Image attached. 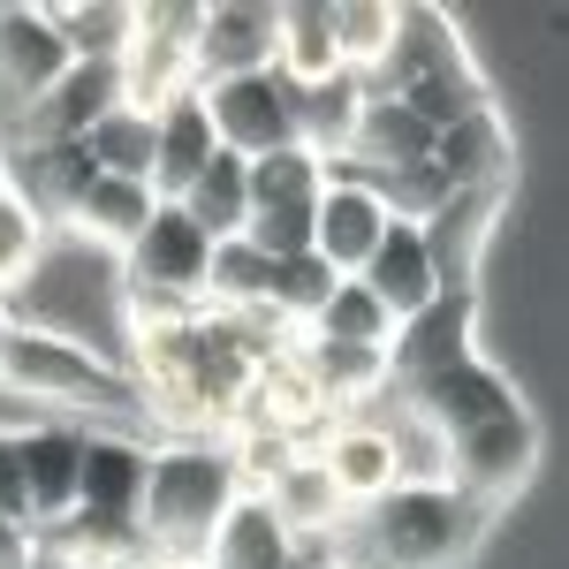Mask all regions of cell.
Returning a JSON list of instances; mask_svg holds the SVG:
<instances>
[{
    "label": "cell",
    "mask_w": 569,
    "mask_h": 569,
    "mask_svg": "<svg viewBox=\"0 0 569 569\" xmlns=\"http://www.w3.org/2000/svg\"><path fill=\"white\" fill-rule=\"evenodd\" d=\"M319 463H327V479H335V493H342V509H372L380 493L395 486V456H388V433H380V418L372 410H350V418H335L327 426V440L311 448Z\"/></svg>",
    "instance_id": "obj_20"
},
{
    "label": "cell",
    "mask_w": 569,
    "mask_h": 569,
    "mask_svg": "<svg viewBox=\"0 0 569 569\" xmlns=\"http://www.w3.org/2000/svg\"><path fill=\"white\" fill-rule=\"evenodd\" d=\"M182 220L198 228V236H213V243H228V236H243V220H251V160H236V152H213L206 168H198V182L176 198Z\"/></svg>",
    "instance_id": "obj_28"
},
{
    "label": "cell",
    "mask_w": 569,
    "mask_h": 569,
    "mask_svg": "<svg viewBox=\"0 0 569 569\" xmlns=\"http://www.w3.org/2000/svg\"><path fill=\"white\" fill-rule=\"evenodd\" d=\"M198 8L190 0H137V31H130V53L114 61L122 77V107L137 114H160L168 99L198 91Z\"/></svg>",
    "instance_id": "obj_5"
},
{
    "label": "cell",
    "mask_w": 569,
    "mask_h": 569,
    "mask_svg": "<svg viewBox=\"0 0 569 569\" xmlns=\"http://www.w3.org/2000/svg\"><path fill=\"white\" fill-rule=\"evenodd\" d=\"M273 69H281L297 91L342 77V53H335V8H327V0H289V8H281V53H273Z\"/></svg>",
    "instance_id": "obj_29"
},
{
    "label": "cell",
    "mask_w": 569,
    "mask_h": 569,
    "mask_svg": "<svg viewBox=\"0 0 569 569\" xmlns=\"http://www.w3.org/2000/svg\"><path fill=\"white\" fill-rule=\"evenodd\" d=\"M509 198H517V190H448L433 213L418 220L440 289H479L486 243H493V228H501V206H509Z\"/></svg>",
    "instance_id": "obj_13"
},
{
    "label": "cell",
    "mask_w": 569,
    "mask_h": 569,
    "mask_svg": "<svg viewBox=\"0 0 569 569\" xmlns=\"http://www.w3.org/2000/svg\"><path fill=\"white\" fill-rule=\"evenodd\" d=\"M0 569H39V531L23 517H0Z\"/></svg>",
    "instance_id": "obj_38"
},
{
    "label": "cell",
    "mask_w": 569,
    "mask_h": 569,
    "mask_svg": "<svg viewBox=\"0 0 569 569\" xmlns=\"http://www.w3.org/2000/svg\"><path fill=\"white\" fill-rule=\"evenodd\" d=\"M69 69L77 61H69V46H61L46 8H23V0L0 8V122H16L23 107H39Z\"/></svg>",
    "instance_id": "obj_12"
},
{
    "label": "cell",
    "mask_w": 569,
    "mask_h": 569,
    "mask_svg": "<svg viewBox=\"0 0 569 569\" xmlns=\"http://www.w3.org/2000/svg\"><path fill=\"white\" fill-rule=\"evenodd\" d=\"M266 281H273V259H266L251 236H228V243H213V266H206V305H220V311L266 305Z\"/></svg>",
    "instance_id": "obj_36"
},
{
    "label": "cell",
    "mask_w": 569,
    "mask_h": 569,
    "mask_svg": "<svg viewBox=\"0 0 569 569\" xmlns=\"http://www.w3.org/2000/svg\"><path fill=\"white\" fill-rule=\"evenodd\" d=\"M213 152H220V137H213V122H206V107H198V91L168 99V107L152 114V198L176 206Z\"/></svg>",
    "instance_id": "obj_22"
},
{
    "label": "cell",
    "mask_w": 569,
    "mask_h": 569,
    "mask_svg": "<svg viewBox=\"0 0 569 569\" xmlns=\"http://www.w3.org/2000/svg\"><path fill=\"white\" fill-rule=\"evenodd\" d=\"M297 357H305V372L319 380V395H327L342 418L388 395V350H350V342H319V335H297Z\"/></svg>",
    "instance_id": "obj_27"
},
{
    "label": "cell",
    "mask_w": 569,
    "mask_h": 569,
    "mask_svg": "<svg viewBox=\"0 0 569 569\" xmlns=\"http://www.w3.org/2000/svg\"><path fill=\"white\" fill-rule=\"evenodd\" d=\"M266 509H273V525L289 531L305 555H319V562H335L342 555V531H350V509H342V493H335V479H327V463L311 456V448H297L289 463H281V479L259 493Z\"/></svg>",
    "instance_id": "obj_15"
},
{
    "label": "cell",
    "mask_w": 569,
    "mask_h": 569,
    "mask_svg": "<svg viewBox=\"0 0 569 569\" xmlns=\"http://www.w3.org/2000/svg\"><path fill=\"white\" fill-rule=\"evenodd\" d=\"M319 190H327V168L311 160L305 144L251 160V220H243V236L259 243L266 259L311 251V213H319Z\"/></svg>",
    "instance_id": "obj_8"
},
{
    "label": "cell",
    "mask_w": 569,
    "mask_h": 569,
    "mask_svg": "<svg viewBox=\"0 0 569 569\" xmlns=\"http://www.w3.org/2000/svg\"><path fill=\"white\" fill-rule=\"evenodd\" d=\"M160 213V198H152V182H130V176H84L77 190V206L61 220V236L69 243H84V251H130L137 236H144V220Z\"/></svg>",
    "instance_id": "obj_19"
},
{
    "label": "cell",
    "mask_w": 569,
    "mask_h": 569,
    "mask_svg": "<svg viewBox=\"0 0 569 569\" xmlns=\"http://www.w3.org/2000/svg\"><path fill=\"white\" fill-rule=\"evenodd\" d=\"M297 569H319V562H311V555H305V562H297Z\"/></svg>",
    "instance_id": "obj_42"
},
{
    "label": "cell",
    "mask_w": 569,
    "mask_h": 569,
    "mask_svg": "<svg viewBox=\"0 0 569 569\" xmlns=\"http://www.w3.org/2000/svg\"><path fill=\"white\" fill-rule=\"evenodd\" d=\"M350 281H365V289L388 305V319H410V311H426L440 297V273H433V259H426L418 220H388L380 243H372V259L357 266Z\"/></svg>",
    "instance_id": "obj_21"
},
{
    "label": "cell",
    "mask_w": 569,
    "mask_h": 569,
    "mask_svg": "<svg viewBox=\"0 0 569 569\" xmlns=\"http://www.w3.org/2000/svg\"><path fill=\"white\" fill-rule=\"evenodd\" d=\"M463 350H479V289H440L426 311L395 319V335H388V388H418L426 372L456 365Z\"/></svg>",
    "instance_id": "obj_10"
},
{
    "label": "cell",
    "mask_w": 569,
    "mask_h": 569,
    "mask_svg": "<svg viewBox=\"0 0 569 569\" xmlns=\"http://www.w3.org/2000/svg\"><path fill=\"white\" fill-rule=\"evenodd\" d=\"M137 569H206V562H137Z\"/></svg>",
    "instance_id": "obj_41"
},
{
    "label": "cell",
    "mask_w": 569,
    "mask_h": 569,
    "mask_svg": "<svg viewBox=\"0 0 569 569\" xmlns=\"http://www.w3.org/2000/svg\"><path fill=\"white\" fill-rule=\"evenodd\" d=\"M372 418H380V433H388V456H395V486H448V433H440L426 410H410L402 395H380V402H365Z\"/></svg>",
    "instance_id": "obj_26"
},
{
    "label": "cell",
    "mask_w": 569,
    "mask_h": 569,
    "mask_svg": "<svg viewBox=\"0 0 569 569\" xmlns=\"http://www.w3.org/2000/svg\"><path fill=\"white\" fill-rule=\"evenodd\" d=\"M365 91L410 107V114L433 122V130H448V122L471 114V107H493L471 46L456 39V23H448L440 8H402V16H395V46H388V61L365 77Z\"/></svg>",
    "instance_id": "obj_4"
},
{
    "label": "cell",
    "mask_w": 569,
    "mask_h": 569,
    "mask_svg": "<svg viewBox=\"0 0 569 569\" xmlns=\"http://www.w3.org/2000/svg\"><path fill=\"white\" fill-rule=\"evenodd\" d=\"M84 168L91 176H130V182H152V114L137 107H114L84 130Z\"/></svg>",
    "instance_id": "obj_31"
},
{
    "label": "cell",
    "mask_w": 569,
    "mask_h": 569,
    "mask_svg": "<svg viewBox=\"0 0 569 569\" xmlns=\"http://www.w3.org/2000/svg\"><path fill=\"white\" fill-rule=\"evenodd\" d=\"M297 562H305V547L273 525V509H266L259 493H243V501L220 517L213 555H206V569H297ZM311 562H319V555H311Z\"/></svg>",
    "instance_id": "obj_23"
},
{
    "label": "cell",
    "mask_w": 569,
    "mask_h": 569,
    "mask_svg": "<svg viewBox=\"0 0 569 569\" xmlns=\"http://www.w3.org/2000/svg\"><path fill=\"white\" fill-rule=\"evenodd\" d=\"M0 517H23L31 525V501H23V463H16V433L0 426Z\"/></svg>",
    "instance_id": "obj_37"
},
{
    "label": "cell",
    "mask_w": 569,
    "mask_h": 569,
    "mask_svg": "<svg viewBox=\"0 0 569 569\" xmlns=\"http://www.w3.org/2000/svg\"><path fill=\"white\" fill-rule=\"evenodd\" d=\"M433 176L448 190H517V130L501 107H471L433 130Z\"/></svg>",
    "instance_id": "obj_16"
},
{
    "label": "cell",
    "mask_w": 569,
    "mask_h": 569,
    "mask_svg": "<svg viewBox=\"0 0 569 569\" xmlns=\"http://www.w3.org/2000/svg\"><path fill=\"white\" fill-rule=\"evenodd\" d=\"M198 107L213 122L220 152L236 160H266V152H289L297 144V84L281 69L259 77H228V84H198Z\"/></svg>",
    "instance_id": "obj_7"
},
{
    "label": "cell",
    "mask_w": 569,
    "mask_h": 569,
    "mask_svg": "<svg viewBox=\"0 0 569 569\" xmlns=\"http://www.w3.org/2000/svg\"><path fill=\"white\" fill-rule=\"evenodd\" d=\"M236 501H243V486L228 471V448L220 440H152L144 501H137L144 562H206L220 517Z\"/></svg>",
    "instance_id": "obj_2"
},
{
    "label": "cell",
    "mask_w": 569,
    "mask_h": 569,
    "mask_svg": "<svg viewBox=\"0 0 569 569\" xmlns=\"http://www.w3.org/2000/svg\"><path fill=\"white\" fill-rule=\"evenodd\" d=\"M198 84H228V77H259L281 53V8L266 0H220L198 8Z\"/></svg>",
    "instance_id": "obj_14"
},
{
    "label": "cell",
    "mask_w": 569,
    "mask_h": 569,
    "mask_svg": "<svg viewBox=\"0 0 569 569\" xmlns=\"http://www.w3.org/2000/svg\"><path fill=\"white\" fill-rule=\"evenodd\" d=\"M335 281H342V273H335V266L319 259V251H289V259H273L266 305H273L281 319H289V327H297V335H305V327H311V311H319L327 297H335Z\"/></svg>",
    "instance_id": "obj_35"
},
{
    "label": "cell",
    "mask_w": 569,
    "mask_h": 569,
    "mask_svg": "<svg viewBox=\"0 0 569 569\" xmlns=\"http://www.w3.org/2000/svg\"><path fill=\"white\" fill-rule=\"evenodd\" d=\"M8 335H16V305H0V357H8Z\"/></svg>",
    "instance_id": "obj_39"
},
{
    "label": "cell",
    "mask_w": 569,
    "mask_h": 569,
    "mask_svg": "<svg viewBox=\"0 0 569 569\" xmlns=\"http://www.w3.org/2000/svg\"><path fill=\"white\" fill-rule=\"evenodd\" d=\"M319 569H372V562H350V555H335V562H319Z\"/></svg>",
    "instance_id": "obj_40"
},
{
    "label": "cell",
    "mask_w": 569,
    "mask_h": 569,
    "mask_svg": "<svg viewBox=\"0 0 569 569\" xmlns=\"http://www.w3.org/2000/svg\"><path fill=\"white\" fill-rule=\"evenodd\" d=\"M365 77H327V84H311V91H297V144H305L311 160H342L357 144V122H365Z\"/></svg>",
    "instance_id": "obj_25"
},
{
    "label": "cell",
    "mask_w": 569,
    "mask_h": 569,
    "mask_svg": "<svg viewBox=\"0 0 569 569\" xmlns=\"http://www.w3.org/2000/svg\"><path fill=\"white\" fill-rule=\"evenodd\" d=\"M144 463H152V440L122 433V426H91L84 440V471H77V509L99 525H137V501H144Z\"/></svg>",
    "instance_id": "obj_18"
},
{
    "label": "cell",
    "mask_w": 569,
    "mask_h": 569,
    "mask_svg": "<svg viewBox=\"0 0 569 569\" xmlns=\"http://www.w3.org/2000/svg\"><path fill=\"white\" fill-rule=\"evenodd\" d=\"M395 16H402V8H388V0H342V8H335V53H342L350 77H372V69L388 61Z\"/></svg>",
    "instance_id": "obj_34"
},
{
    "label": "cell",
    "mask_w": 569,
    "mask_h": 569,
    "mask_svg": "<svg viewBox=\"0 0 569 569\" xmlns=\"http://www.w3.org/2000/svg\"><path fill=\"white\" fill-rule=\"evenodd\" d=\"M305 335H319V342H350V350H388L395 319H388V305H380L365 281H335V297L311 311Z\"/></svg>",
    "instance_id": "obj_32"
},
{
    "label": "cell",
    "mask_w": 569,
    "mask_h": 569,
    "mask_svg": "<svg viewBox=\"0 0 569 569\" xmlns=\"http://www.w3.org/2000/svg\"><path fill=\"white\" fill-rule=\"evenodd\" d=\"M53 31L69 46V61H122L130 53V31H137V0H53L46 8Z\"/></svg>",
    "instance_id": "obj_30"
},
{
    "label": "cell",
    "mask_w": 569,
    "mask_h": 569,
    "mask_svg": "<svg viewBox=\"0 0 569 569\" xmlns=\"http://www.w3.org/2000/svg\"><path fill=\"white\" fill-rule=\"evenodd\" d=\"M0 388L39 402L46 418H84V426H144V395L122 372V357L84 342V335H61V327H31L16 319L8 357H0Z\"/></svg>",
    "instance_id": "obj_1"
},
{
    "label": "cell",
    "mask_w": 569,
    "mask_h": 569,
    "mask_svg": "<svg viewBox=\"0 0 569 569\" xmlns=\"http://www.w3.org/2000/svg\"><path fill=\"white\" fill-rule=\"evenodd\" d=\"M84 418H31L16 426V463H23V501H31V531L61 525L77 509V471H84Z\"/></svg>",
    "instance_id": "obj_11"
},
{
    "label": "cell",
    "mask_w": 569,
    "mask_h": 569,
    "mask_svg": "<svg viewBox=\"0 0 569 569\" xmlns=\"http://www.w3.org/2000/svg\"><path fill=\"white\" fill-rule=\"evenodd\" d=\"M46 251H53V236L39 228V213L8 190V176H0V305H16L23 297V281L46 266Z\"/></svg>",
    "instance_id": "obj_33"
},
{
    "label": "cell",
    "mask_w": 569,
    "mask_h": 569,
    "mask_svg": "<svg viewBox=\"0 0 569 569\" xmlns=\"http://www.w3.org/2000/svg\"><path fill=\"white\" fill-rule=\"evenodd\" d=\"M493 525L479 501H463L456 486H388L372 509L350 517V562L372 569H456L479 531Z\"/></svg>",
    "instance_id": "obj_3"
},
{
    "label": "cell",
    "mask_w": 569,
    "mask_h": 569,
    "mask_svg": "<svg viewBox=\"0 0 569 569\" xmlns=\"http://www.w3.org/2000/svg\"><path fill=\"white\" fill-rule=\"evenodd\" d=\"M319 168H327V190H319V213H311V251L350 281L357 266L372 259V243H380V228H388L395 213L342 168V160H319Z\"/></svg>",
    "instance_id": "obj_17"
},
{
    "label": "cell",
    "mask_w": 569,
    "mask_h": 569,
    "mask_svg": "<svg viewBox=\"0 0 569 569\" xmlns=\"http://www.w3.org/2000/svg\"><path fill=\"white\" fill-rule=\"evenodd\" d=\"M39 562H53V569H137L144 562V531L137 525H99L84 509H69L61 525L39 531Z\"/></svg>",
    "instance_id": "obj_24"
},
{
    "label": "cell",
    "mask_w": 569,
    "mask_h": 569,
    "mask_svg": "<svg viewBox=\"0 0 569 569\" xmlns=\"http://www.w3.org/2000/svg\"><path fill=\"white\" fill-rule=\"evenodd\" d=\"M410 410H426L440 433H471V426H493V418H509V410H525V388L509 380V365H493L486 350H463L456 365H440L426 372L418 388H395Z\"/></svg>",
    "instance_id": "obj_9"
},
{
    "label": "cell",
    "mask_w": 569,
    "mask_h": 569,
    "mask_svg": "<svg viewBox=\"0 0 569 569\" xmlns=\"http://www.w3.org/2000/svg\"><path fill=\"white\" fill-rule=\"evenodd\" d=\"M531 471H539V418H531V402L509 410V418H493V426H471V433L448 440V486L463 501H479L486 517L509 509L531 486Z\"/></svg>",
    "instance_id": "obj_6"
}]
</instances>
